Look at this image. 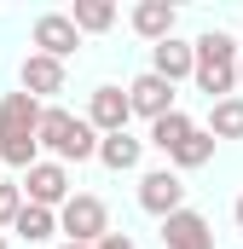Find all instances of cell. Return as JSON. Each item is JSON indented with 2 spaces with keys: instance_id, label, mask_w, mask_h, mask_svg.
<instances>
[{
  "instance_id": "obj_1",
  "label": "cell",
  "mask_w": 243,
  "mask_h": 249,
  "mask_svg": "<svg viewBox=\"0 0 243 249\" xmlns=\"http://www.w3.org/2000/svg\"><path fill=\"white\" fill-rule=\"evenodd\" d=\"M41 116H47L41 99H29L23 87L0 99V162H12V168H23V174L41 162V157H35V151H41Z\"/></svg>"
},
{
  "instance_id": "obj_2",
  "label": "cell",
  "mask_w": 243,
  "mask_h": 249,
  "mask_svg": "<svg viewBox=\"0 0 243 249\" xmlns=\"http://www.w3.org/2000/svg\"><path fill=\"white\" fill-rule=\"evenodd\" d=\"M197 47V93H208V105H220V99H232V87H238V41L232 35H220V29H208V35H197L191 41Z\"/></svg>"
},
{
  "instance_id": "obj_3",
  "label": "cell",
  "mask_w": 243,
  "mask_h": 249,
  "mask_svg": "<svg viewBox=\"0 0 243 249\" xmlns=\"http://www.w3.org/2000/svg\"><path fill=\"white\" fill-rule=\"evenodd\" d=\"M99 139H104V133L87 122V116H69L58 105L41 116V145H47L58 162H87V157H99Z\"/></svg>"
},
{
  "instance_id": "obj_4",
  "label": "cell",
  "mask_w": 243,
  "mask_h": 249,
  "mask_svg": "<svg viewBox=\"0 0 243 249\" xmlns=\"http://www.w3.org/2000/svg\"><path fill=\"white\" fill-rule=\"evenodd\" d=\"M58 226H64L69 244H87V249H99L104 238H110V214H104V203L87 197V191H75V197L58 209Z\"/></svg>"
},
{
  "instance_id": "obj_5",
  "label": "cell",
  "mask_w": 243,
  "mask_h": 249,
  "mask_svg": "<svg viewBox=\"0 0 243 249\" xmlns=\"http://www.w3.org/2000/svg\"><path fill=\"white\" fill-rule=\"evenodd\" d=\"M139 209L156 214V220L180 214V209H185V180L174 174V168H151V174L139 180Z\"/></svg>"
},
{
  "instance_id": "obj_6",
  "label": "cell",
  "mask_w": 243,
  "mask_h": 249,
  "mask_svg": "<svg viewBox=\"0 0 243 249\" xmlns=\"http://www.w3.org/2000/svg\"><path fill=\"white\" fill-rule=\"evenodd\" d=\"M127 99H133V116H145V122H162V116L180 110V105H174V81H162L156 70H145V75L127 87Z\"/></svg>"
},
{
  "instance_id": "obj_7",
  "label": "cell",
  "mask_w": 243,
  "mask_h": 249,
  "mask_svg": "<svg viewBox=\"0 0 243 249\" xmlns=\"http://www.w3.org/2000/svg\"><path fill=\"white\" fill-rule=\"evenodd\" d=\"M23 197L29 203H41V209H64L75 191H69V174H64V162H35L29 174H23Z\"/></svg>"
},
{
  "instance_id": "obj_8",
  "label": "cell",
  "mask_w": 243,
  "mask_h": 249,
  "mask_svg": "<svg viewBox=\"0 0 243 249\" xmlns=\"http://www.w3.org/2000/svg\"><path fill=\"white\" fill-rule=\"evenodd\" d=\"M35 47L47 53V58H69L75 47H81V29L69 23V12H47V18H35Z\"/></svg>"
},
{
  "instance_id": "obj_9",
  "label": "cell",
  "mask_w": 243,
  "mask_h": 249,
  "mask_svg": "<svg viewBox=\"0 0 243 249\" xmlns=\"http://www.w3.org/2000/svg\"><path fill=\"white\" fill-rule=\"evenodd\" d=\"M127 116H133V99L122 87H93V105H87V122L99 133H127Z\"/></svg>"
},
{
  "instance_id": "obj_10",
  "label": "cell",
  "mask_w": 243,
  "mask_h": 249,
  "mask_svg": "<svg viewBox=\"0 0 243 249\" xmlns=\"http://www.w3.org/2000/svg\"><path fill=\"white\" fill-rule=\"evenodd\" d=\"M162 249H214V232L197 209H180L162 220Z\"/></svg>"
},
{
  "instance_id": "obj_11",
  "label": "cell",
  "mask_w": 243,
  "mask_h": 249,
  "mask_svg": "<svg viewBox=\"0 0 243 249\" xmlns=\"http://www.w3.org/2000/svg\"><path fill=\"white\" fill-rule=\"evenodd\" d=\"M174 23H180V12H174L168 0H139V6H133V35H145L151 47L174 41Z\"/></svg>"
},
{
  "instance_id": "obj_12",
  "label": "cell",
  "mask_w": 243,
  "mask_h": 249,
  "mask_svg": "<svg viewBox=\"0 0 243 249\" xmlns=\"http://www.w3.org/2000/svg\"><path fill=\"white\" fill-rule=\"evenodd\" d=\"M17 81H23V93H29V99H52V93H64V64L47 58V53H29Z\"/></svg>"
},
{
  "instance_id": "obj_13",
  "label": "cell",
  "mask_w": 243,
  "mask_h": 249,
  "mask_svg": "<svg viewBox=\"0 0 243 249\" xmlns=\"http://www.w3.org/2000/svg\"><path fill=\"white\" fill-rule=\"evenodd\" d=\"M151 70L162 75V81H185V75H197V47L191 41H162V47H151Z\"/></svg>"
},
{
  "instance_id": "obj_14",
  "label": "cell",
  "mask_w": 243,
  "mask_h": 249,
  "mask_svg": "<svg viewBox=\"0 0 243 249\" xmlns=\"http://www.w3.org/2000/svg\"><path fill=\"white\" fill-rule=\"evenodd\" d=\"M139 157H145V139H133V133H104V139H99V162H104L110 174L139 168Z\"/></svg>"
},
{
  "instance_id": "obj_15",
  "label": "cell",
  "mask_w": 243,
  "mask_h": 249,
  "mask_svg": "<svg viewBox=\"0 0 243 249\" xmlns=\"http://www.w3.org/2000/svg\"><path fill=\"white\" fill-rule=\"evenodd\" d=\"M191 133H197V122H191L185 110H174V116H162V122H151V139H145V145H156L162 157H174V151H180V145L191 139Z\"/></svg>"
},
{
  "instance_id": "obj_16",
  "label": "cell",
  "mask_w": 243,
  "mask_h": 249,
  "mask_svg": "<svg viewBox=\"0 0 243 249\" xmlns=\"http://www.w3.org/2000/svg\"><path fill=\"white\" fill-rule=\"evenodd\" d=\"M69 23H75L81 35H104V29L116 23V6H110V0H75V6H69Z\"/></svg>"
},
{
  "instance_id": "obj_17",
  "label": "cell",
  "mask_w": 243,
  "mask_h": 249,
  "mask_svg": "<svg viewBox=\"0 0 243 249\" xmlns=\"http://www.w3.org/2000/svg\"><path fill=\"white\" fill-rule=\"evenodd\" d=\"M23 244H47L52 232H58V214L52 209H41V203H23V214H17V226H12Z\"/></svg>"
},
{
  "instance_id": "obj_18",
  "label": "cell",
  "mask_w": 243,
  "mask_h": 249,
  "mask_svg": "<svg viewBox=\"0 0 243 249\" xmlns=\"http://www.w3.org/2000/svg\"><path fill=\"white\" fill-rule=\"evenodd\" d=\"M208 133L214 139H243V99H220V105H208Z\"/></svg>"
},
{
  "instance_id": "obj_19",
  "label": "cell",
  "mask_w": 243,
  "mask_h": 249,
  "mask_svg": "<svg viewBox=\"0 0 243 249\" xmlns=\"http://www.w3.org/2000/svg\"><path fill=\"white\" fill-rule=\"evenodd\" d=\"M208 157H214V133H208V127H197V133L185 139V145L168 157V162H174V168H203Z\"/></svg>"
},
{
  "instance_id": "obj_20",
  "label": "cell",
  "mask_w": 243,
  "mask_h": 249,
  "mask_svg": "<svg viewBox=\"0 0 243 249\" xmlns=\"http://www.w3.org/2000/svg\"><path fill=\"white\" fill-rule=\"evenodd\" d=\"M23 203H29V197H23V186H6V180H0V226H17Z\"/></svg>"
},
{
  "instance_id": "obj_21",
  "label": "cell",
  "mask_w": 243,
  "mask_h": 249,
  "mask_svg": "<svg viewBox=\"0 0 243 249\" xmlns=\"http://www.w3.org/2000/svg\"><path fill=\"white\" fill-rule=\"evenodd\" d=\"M99 249H139V244H133L127 232H110V238H104V244H99Z\"/></svg>"
},
{
  "instance_id": "obj_22",
  "label": "cell",
  "mask_w": 243,
  "mask_h": 249,
  "mask_svg": "<svg viewBox=\"0 0 243 249\" xmlns=\"http://www.w3.org/2000/svg\"><path fill=\"white\" fill-rule=\"evenodd\" d=\"M232 220H238V232H243V197H238V203H232Z\"/></svg>"
},
{
  "instance_id": "obj_23",
  "label": "cell",
  "mask_w": 243,
  "mask_h": 249,
  "mask_svg": "<svg viewBox=\"0 0 243 249\" xmlns=\"http://www.w3.org/2000/svg\"><path fill=\"white\" fill-rule=\"evenodd\" d=\"M238 87H243V58H238Z\"/></svg>"
},
{
  "instance_id": "obj_24",
  "label": "cell",
  "mask_w": 243,
  "mask_h": 249,
  "mask_svg": "<svg viewBox=\"0 0 243 249\" xmlns=\"http://www.w3.org/2000/svg\"><path fill=\"white\" fill-rule=\"evenodd\" d=\"M64 249H87V244H64Z\"/></svg>"
},
{
  "instance_id": "obj_25",
  "label": "cell",
  "mask_w": 243,
  "mask_h": 249,
  "mask_svg": "<svg viewBox=\"0 0 243 249\" xmlns=\"http://www.w3.org/2000/svg\"><path fill=\"white\" fill-rule=\"evenodd\" d=\"M0 249H6V238H0Z\"/></svg>"
},
{
  "instance_id": "obj_26",
  "label": "cell",
  "mask_w": 243,
  "mask_h": 249,
  "mask_svg": "<svg viewBox=\"0 0 243 249\" xmlns=\"http://www.w3.org/2000/svg\"><path fill=\"white\" fill-rule=\"evenodd\" d=\"M238 23H243V18H238Z\"/></svg>"
}]
</instances>
